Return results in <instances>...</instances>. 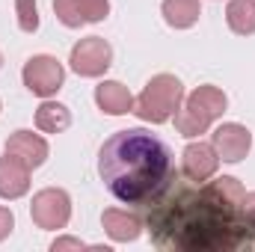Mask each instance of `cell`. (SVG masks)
Masks as SVG:
<instances>
[{
  "instance_id": "1",
  "label": "cell",
  "mask_w": 255,
  "mask_h": 252,
  "mask_svg": "<svg viewBox=\"0 0 255 252\" xmlns=\"http://www.w3.org/2000/svg\"><path fill=\"white\" fill-rule=\"evenodd\" d=\"M244 184L232 175L196 184L172 181L142 205V229L163 252L255 250V223L244 214Z\"/></svg>"
},
{
  "instance_id": "2",
  "label": "cell",
  "mask_w": 255,
  "mask_h": 252,
  "mask_svg": "<svg viewBox=\"0 0 255 252\" xmlns=\"http://www.w3.org/2000/svg\"><path fill=\"white\" fill-rule=\"evenodd\" d=\"M98 175L119 202L142 208L172 181V148L142 127L116 130L98 151Z\"/></svg>"
},
{
  "instance_id": "3",
  "label": "cell",
  "mask_w": 255,
  "mask_h": 252,
  "mask_svg": "<svg viewBox=\"0 0 255 252\" xmlns=\"http://www.w3.org/2000/svg\"><path fill=\"white\" fill-rule=\"evenodd\" d=\"M184 101V86L175 74H154L145 89L133 98V116L151 125L169 122Z\"/></svg>"
},
{
  "instance_id": "4",
  "label": "cell",
  "mask_w": 255,
  "mask_h": 252,
  "mask_svg": "<svg viewBox=\"0 0 255 252\" xmlns=\"http://www.w3.org/2000/svg\"><path fill=\"white\" fill-rule=\"evenodd\" d=\"M226 107H229V98H226L223 89L199 86V89H193L190 95L181 101V107L175 113V127H178L181 136L193 139V136L205 133L208 127L214 125L226 113Z\"/></svg>"
},
{
  "instance_id": "5",
  "label": "cell",
  "mask_w": 255,
  "mask_h": 252,
  "mask_svg": "<svg viewBox=\"0 0 255 252\" xmlns=\"http://www.w3.org/2000/svg\"><path fill=\"white\" fill-rule=\"evenodd\" d=\"M21 80L24 86L39 95V98H51L63 89V80H65V68L57 57L51 54H36L24 63V71H21Z\"/></svg>"
},
{
  "instance_id": "6",
  "label": "cell",
  "mask_w": 255,
  "mask_h": 252,
  "mask_svg": "<svg viewBox=\"0 0 255 252\" xmlns=\"http://www.w3.org/2000/svg\"><path fill=\"white\" fill-rule=\"evenodd\" d=\"M30 217L45 232H60L71 220V196L60 187H45L33 196Z\"/></svg>"
},
{
  "instance_id": "7",
  "label": "cell",
  "mask_w": 255,
  "mask_h": 252,
  "mask_svg": "<svg viewBox=\"0 0 255 252\" xmlns=\"http://www.w3.org/2000/svg\"><path fill=\"white\" fill-rule=\"evenodd\" d=\"M68 63H71V71L80 77H101L113 65V48L101 36H86L71 48Z\"/></svg>"
},
{
  "instance_id": "8",
  "label": "cell",
  "mask_w": 255,
  "mask_h": 252,
  "mask_svg": "<svg viewBox=\"0 0 255 252\" xmlns=\"http://www.w3.org/2000/svg\"><path fill=\"white\" fill-rule=\"evenodd\" d=\"M54 15L57 21L77 30L83 24H98L110 15V0H54Z\"/></svg>"
},
{
  "instance_id": "9",
  "label": "cell",
  "mask_w": 255,
  "mask_h": 252,
  "mask_svg": "<svg viewBox=\"0 0 255 252\" xmlns=\"http://www.w3.org/2000/svg\"><path fill=\"white\" fill-rule=\"evenodd\" d=\"M211 145L217 148L220 160L241 163L250 154V148H253V133H250V127L238 125V122H223L211 133Z\"/></svg>"
},
{
  "instance_id": "10",
  "label": "cell",
  "mask_w": 255,
  "mask_h": 252,
  "mask_svg": "<svg viewBox=\"0 0 255 252\" xmlns=\"http://www.w3.org/2000/svg\"><path fill=\"white\" fill-rule=\"evenodd\" d=\"M217 169H220V154L211 142H190L181 151V175L196 181V184L214 178Z\"/></svg>"
},
{
  "instance_id": "11",
  "label": "cell",
  "mask_w": 255,
  "mask_h": 252,
  "mask_svg": "<svg viewBox=\"0 0 255 252\" xmlns=\"http://www.w3.org/2000/svg\"><path fill=\"white\" fill-rule=\"evenodd\" d=\"M48 139L33 133V130H15L9 139H6V154L18 157L21 163H27L30 169H39L45 160H48Z\"/></svg>"
},
{
  "instance_id": "12",
  "label": "cell",
  "mask_w": 255,
  "mask_h": 252,
  "mask_svg": "<svg viewBox=\"0 0 255 252\" xmlns=\"http://www.w3.org/2000/svg\"><path fill=\"white\" fill-rule=\"evenodd\" d=\"M30 166L12 154L0 157V199H21L30 190Z\"/></svg>"
},
{
  "instance_id": "13",
  "label": "cell",
  "mask_w": 255,
  "mask_h": 252,
  "mask_svg": "<svg viewBox=\"0 0 255 252\" xmlns=\"http://www.w3.org/2000/svg\"><path fill=\"white\" fill-rule=\"evenodd\" d=\"M95 104L107 116L133 113V95H130V89H128L125 83H119V80H101L95 86Z\"/></svg>"
},
{
  "instance_id": "14",
  "label": "cell",
  "mask_w": 255,
  "mask_h": 252,
  "mask_svg": "<svg viewBox=\"0 0 255 252\" xmlns=\"http://www.w3.org/2000/svg\"><path fill=\"white\" fill-rule=\"evenodd\" d=\"M101 226L110 235V241H116V244H130L142 235V217L128 214V211H116V208L101 214Z\"/></svg>"
},
{
  "instance_id": "15",
  "label": "cell",
  "mask_w": 255,
  "mask_h": 252,
  "mask_svg": "<svg viewBox=\"0 0 255 252\" xmlns=\"http://www.w3.org/2000/svg\"><path fill=\"white\" fill-rule=\"evenodd\" d=\"M160 12H163V21L169 27L190 30L193 24L199 21V15H202V3L199 0H163Z\"/></svg>"
},
{
  "instance_id": "16",
  "label": "cell",
  "mask_w": 255,
  "mask_h": 252,
  "mask_svg": "<svg viewBox=\"0 0 255 252\" xmlns=\"http://www.w3.org/2000/svg\"><path fill=\"white\" fill-rule=\"evenodd\" d=\"M71 125V113L60 101H42L36 110V127L42 133H63Z\"/></svg>"
},
{
  "instance_id": "17",
  "label": "cell",
  "mask_w": 255,
  "mask_h": 252,
  "mask_svg": "<svg viewBox=\"0 0 255 252\" xmlns=\"http://www.w3.org/2000/svg\"><path fill=\"white\" fill-rule=\"evenodd\" d=\"M226 21L232 33L238 36H253L255 33V0H229L226 6Z\"/></svg>"
},
{
  "instance_id": "18",
  "label": "cell",
  "mask_w": 255,
  "mask_h": 252,
  "mask_svg": "<svg viewBox=\"0 0 255 252\" xmlns=\"http://www.w3.org/2000/svg\"><path fill=\"white\" fill-rule=\"evenodd\" d=\"M15 15H18V27L24 33L39 30V6H36V0H15Z\"/></svg>"
},
{
  "instance_id": "19",
  "label": "cell",
  "mask_w": 255,
  "mask_h": 252,
  "mask_svg": "<svg viewBox=\"0 0 255 252\" xmlns=\"http://www.w3.org/2000/svg\"><path fill=\"white\" fill-rule=\"evenodd\" d=\"M65 250H86V244L80 241V238H57L54 244H51V252H65Z\"/></svg>"
},
{
  "instance_id": "20",
  "label": "cell",
  "mask_w": 255,
  "mask_h": 252,
  "mask_svg": "<svg viewBox=\"0 0 255 252\" xmlns=\"http://www.w3.org/2000/svg\"><path fill=\"white\" fill-rule=\"evenodd\" d=\"M12 229H15V214L0 205V241H6L12 235Z\"/></svg>"
},
{
  "instance_id": "21",
  "label": "cell",
  "mask_w": 255,
  "mask_h": 252,
  "mask_svg": "<svg viewBox=\"0 0 255 252\" xmlns=\"http://www.w3.org/2000/svg\"><path fill=\"white\" fill-rule=\"evenodd\" d=\"M244 214L255 223V190L253 193H244Z\"/></svg>"
},
{
  "instance_id": "22",
  "label": "cell",
  "mask_w": 255,
  "mask_h": 252,
  "mask_svg": "<svg viewBox=\"0 0 255 252\" xmlns=\"http://www.w3.org/2000/svg\"><path fill=\"white\" fill-rule=\"evenodd\" d=\"M0 65H3V54H0Z\"/></svg>"
},
{
  "instance_id": "23",
  "label": "cell",
  "mask_w": 255,
  "mask_h": 252,
  "mask_svg": "<svg viewBox=\"0 0 255 252\" xmlns=\"http://www.w3.org/2000/svg\"><path fill=\"white\" fill-rule=\"evenodd\" d=\"M0 110H3V104H0Z\"/></svg>"
}]
</instances>
